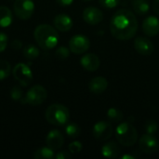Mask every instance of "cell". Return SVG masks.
<instances>
[{
    "mask_svg": "<svg viewBox=\"0 0 159 159\" xmlns=\"http://www.w3.org/2000/svg\"><path fill=\"white\" fill-rule=\"evenodd\" d=\"M82 148H83L82 143H81L80 142H77V141L71 143L69 144V146H68L69 152H70L71 154H78V153L81 152Z\"/></svg>",
    "mask_w": 159,
    "mask_h": 159,
    "instance_id": "obj_30",
    "label": "cell"
},
{
    "mask_svg": "<svg viewBox=\"0 0 159 159\" xmlns=\"http://www.w3.org/2000/svg\"><path fill=\"white\" fill-rule=\"evenodd\" d=\"M11 67L7 61L0 60V80L7 78L10 75Z\"/></svg>",
    "mask_w": 159,
    "mask_h": 159,
    "instance_id": "obj_25",
    "label": "cell"
},
{
    "mask_svg": "<svg viewBox=\"0 0 159 159\" xmlns=\"http://www.w3.org/2000/svg\"><path fill=\"white\" fill-rule=\"evenodd\" d=\"M135 158V157H133V156H131V155H125V156H123L122 157V159H134Z\"/></svg>",
    "mask_w": 159,
    "mask_h": 159,
    "instance_id": "obj_36",
    "label": "cell"
},
{
    "mask_svg": "<svg viewBox=\"0 0 159 159\" xmlns=\"http://www.w3.org/2000/svg\"><path fill=\"white\" fill-rule=\"evenodd\" d=\"M23 55L24 57L27 59V60H34V59H36L39 55V50L38 48L34 46V45H27L23 50Z\"/></svg>",
    "mask_w": 159,
    "mask_h": 159,
    "instance_id": "obj_23",
    "label": "cell"
},
{
    "mask_svg": "<svg viewBox=\"0 0 159 159\" xmlns=\"http://www.w3.org/2000/svg\"><path fill=\"white\" fill-rule=\"evenodd\" d=\"M113 132H114V129H113L112 124L104 120L97 122L94 125L93 129H92L94 138L101 142H104L108 140L109 138H111L113 135Z\"/></svg>",
    "mask_w": 159,
    "mask_h": 159,
    "instance_id": "obj_8",
    "label": "cell"
},
{
    "mask_svg": "<svg viewBox=\"0 0 159 159\" xmlns=\"http://www.w3.org/2000/svg\"><path fill=\"white\" fill-rule=\"evenodd\" d=\"M7 35L0 32V52H3L7 46Z\"/></svg>",
    "mask_w": 159,
    "mask_h": 159,
    "instance_id": "obj_31",
    "label": "cell"
},
{
    "mask_svg": "<svg viewBox=\"0 0 159 159\" xmlns=\"http://www.w3.org/2000/svg\"><path fill=\"white\" fill-rule=\"evenodd\" d=\"M153 9L157 14L159 15V0H154V2H153Z\"/></svg>",
    "mask_w": 159,
    "mask_h": 159,
    "instance_id": "obj_35",
    "label": "cell"
},
{
    "mask_svg": "<svg viewBox=\"0 0 159 159\" xmlns=\"http://www.w3.org/2000/svg\"><path fill=\"white\" fill-rule=\"evenodd\" d=\"M54 157H55L54 150H52L48 146L42 147L34 153V159H52Z\"/></svg>",
    "mask_w": 159,
    "mask_h": 159,
    "instance_id": "obj_21",
    "label": "cell"
},
{
    "mask_svg": "<svg viewBox=\"0 0 159 159\" xmlns=\"http://www.w3.org/2000/svg\"><path fill=\"white\" fill-rule=\"evenodd\" d=\"M80 63L85 70L89 72H95L99 69L101 65V61L96 54L89 53L81 58Z\"/></svg>",
    "mask_w": 159,
    "mask_h": 159,
    "instance_id": "obj_14",
    "label": "cell"
},
{
    "mask_svg": "<svg viewBox=\"0 0 159 159\" xmlns=\"http://www.w3.org/2000/svg\"><path fill=\"white\" fill-rule=\"evenodd\" d=\"M120 3V0H99V4L106 8V9H112L117 7Z\"/></svg>",
    "mask_w": 159,
    "mask_h": 159,
    "instance_id": "obj_28",
    "label": "cell"
},
{
    "mask_svg": "<svg viewBox=\"0 0 159 159\" xmlns=\"http://www.w3.org/2000/svg\"><path fill=\"white\" fill-rule=\"evenodd\" d=\"M46 119L54 126H64L70 119L69 110L61 104L49 105L45 113Z\"/></svg>",
    "mask_w": 159,
    "mask_h": 159,
    "instance_id": "obj_4",
    "label": "cell"
},
{
    "mask_svg": "<svg viewBox=\"0 0 159 159\" xmlns=\"http://www.w3.org/2000/svg\"><path fill=\"white\" fill-rule=\"evenodd\" d=\"M15 15L20 20H28L34 11V4L33 0H15L13 4Z\"/></svg>",
    "mask_w": 159,
    "mask_h": 159,
    "instance_id": "obj_6",
    "label": "cell"
},
{
    "mask_svg": "<svg viewBox=\"0 0 159 159\" xmlns=\"http://www.w3.org/2000/svg\"><path fill=\"white\" fill-rule=\"evenodd\" d=\"M14 78L22 87L28 86L33 80V73L29 66L24 63H18L12 70Z\"/></svg>",
    "mask_w": 159,
    "mask_h": 159,
    "instance_id": "obj_7",
    "label": "cell"
},
{
    "mask_svg": "<svg viewBox=\"0 0 159 159\" xmlns=\"http://www.w3.org/2000/svg\"><path fill=\"white\" fill-rule=\"evenodd\" d=\"M90 47L89 39L83 34L74 35L69 41V48L75 54H83Z\"/></svg>",
    "mask_w": 159,
    "mask_h": 159,
    "instance_id": "obj_9",
    "label": "cell"
},
{
    "mask_svg": "<svg viewBox=\"0 0 159 159\" xmlns=\"http://www.w3.org/2000/svg\"><path fill=\"white\" fill-rule=\"evenodd\" d=\"M144 129L148 134H155L158 129V124L155 120H147L144 124Z\"/></svg>",
    "mask_w": 159,
    "mask_h": 159,
    "instance_id": "obj_27",
    "label": "cell"
},
{
    "mask_svg": "<svg viewBox=\"0 0 159 159\" xmlns=\"http://www.w3.org/2000/svg\"><path fill=\"white\" fill-rule=\"evenodd\" d=\"M143 30L148 36H156L159 33V20L156 16L147 17L143 22Z\"/></svg>",
    "mask_w": 159,
    "mask_h": 159,
    "instance_id": "obj_15",
    "label": "cell"
},
{
    "mask_svg": "<svg viewBox=\"0 0 159 159\" xmlns=\"http://www.w3.org/2000/svg\"><path fill=\"white\" fill-rule=\"evenodd\" d=\"M119 153L120 147L115 142H109L102 148V155L106 158H116Z\"/></svg>",
    "mask_w": 159,
    "mask_h": 159,
    "instance_id": "obj_18",
    "label": "cell"
},
{
    "mask_svg": "<svg viewBox=\"0 0 159 159\" xmlns=\"http://www.w3.org/2000/svg\"><path fill=\"white\" fill-rule=\"evenodd\" d=\"M83 1H91V0H83Z\"/></svg>",
    "mask_w": 159,
    "mask_h": 159,
    "instance_id": "obj_37",
    "label": "cell"
},
{
    "mask_svg": "<svg viewBox=\"0 0 159 159\" xmlns=\"http://www.w3.org/2000/svg\"><path fill=\"white\" fill-rule=\"evenodd\" d=\"M134 48L136 51L143 56H149L154 51L153 42L143 36H138L134 41Z\"/></svg>",
    "mask_w": 159,
    "mask_h": 159,
    "instance_id": "obj_12",
    "label": "cell"
},
{
    "mask_svg": "<svg viewBox=\"0 0 159 159\" xmlns=\"http://www.w3.org/2000/svg\"><path fill=\"white\" fill-rule=\"evenodd\" d=\"M108 88V81L103 76H96L89 81V89L94 94H102Z\"/></svg>",
    "mask_w": 159,
    "mask_h": 159,
    "instance_id": "obj_16",
    "label": "cell"
},
{
    "mask_svg": "<svg viewBox=\"0 0 159 159\" xmlns=\"http://www.w3.org/2000/svg\"><path fill=\"white\" fill-rule=\"evenodd\" d=\"M139 146L142 152L147 155L155 154L159 148L158 141L153 134L143 135L139 141Z\"/></svg>",
    "mask_w": 159,
    "mask_h": 159,
    "instance_id": "obj_10",
    "label": "cell"
},
{
    "mask_svg": "<svg viewBox=\"0 0 159 159\" xmlns=\"http://www.w3.org/2000/svg\"><path fill=\"white\" fill-rule=\"evenodd\" d=\"M133 10L139 15L146 14L150 9V5L147 0H134L132 2Z\"/></svg>",
    "mask_w": 159,
    "mask_h": 159,
    "instance_id": "obj_20",
    "label": "cell"
},
{
    "mask_svg": "<svg viewBox=\"0 0 159 159\" xmlns=\"http://www.w3.org/2000/svg\"><path fill=\"white\" fill-rule=\"evenodd\" d=\"M82 16L83 20L89 25H96L103 20V13L95 7H86Z\"/></svg>",
    "mask_w": 159,
    "mask_h": 159,
    "instance_id": "obj_11",
    "label": "cell"
},
{
    "mask_svg": "<svg viewBox=\"0 0 159 159\" xmlns=\"http://www.w3.org/2000/svg\"><path fill=\"white\" fill-rule=\"evenodd\" d=\"M11 47L13 49H16V50H19L22 48V43L19 40V39H15L12 41L11 43Z\"/></svg>",
    "mask_w": 159,
    "mask_h": 159,
    "instance_id": "obj_33",
    "label": "cell"
},
{
    "mask_svg": "<svg viewBox=\"0 0 159 159\" xmlns=\"http://www.w3.org/2000/svg\"><path fill=\"white\" fill-rule=\"evenodd\" d=\"M13 20L11 10L5 6L0 7V27H8Z\"/></svg>",
    "mask_w": 159,
    "mask_h": 159,
    "instance_id": "obj_19",
    "label": "cell"
},
{
    "mask_svg": "<svg viewBox=\"0 0 159 159\" xmlns=\"http://www.w3.org/2000/svg\"><path fill=\"white\" fill-rule=\"evenodd\" d=\"M123 116H124L123 113L116 108L112 107V108L108 109V111H107V117H108L109 121H111L113 123L121 122L123 119Z\"/></svg>",
    "mask_w": 159,
    "mask_h": 159,
    "instance_id": "obj_22",
    "label": "cell"
},
{
    "mask_svg": "<svg viewBox=\"0 0 159 159\" xmlns=\"http://www.w3.org/2000/svg\"><path fill=\"white\" fill-rule=\"evenodd\" d=\"M64 143V137L62 133L58 129H53L48 132L46 138V143L47 146L51 148L52 150H58L60 149Z\"/></svg>",
    "mask_w": 159,
    "mask_h": 159,
    "instance_id": "obj_13",
    "label": "cell"
},
{
    "mask_svg": "<svg viewBox=\"0 0 159 159\" xmlns=\"http://www.w3.org/2000/svg\"><path fill=\"white\" fill-rule=\"evenodd\" d=\"M137 30L138 20L136 16L130 10H117L111 19V34L118 40H129L134 37Z\"/></svg>",
    "mask_w": 159,
    "mask_h": 159,
    "instance_id": "obj_1",
    "label": "cell"
},
{
    "mask_svg": "<svg viewBox=\"0 0 159 159\" xmlns=\"http://www.w3.org/2000/svg\"><path fill=\"white\" fill-rule=\"evenodd\" d=\"M10 96H11V99L13 101H16V102H25V97L23 98V95H22V90L20 87L18 86H15L11 89V91H10Z\"/></svg>",
    "mask_w": 159,
    "mask_h": 159,
    "instance_id": "obj_26",
    "label": "cell"
},
{
    "mask_svg": "<svg viewBox=\"0 0 159 159\" xmlns=\"http://www.w3.org/2000/svg\"><path fill=\"white\" fill-rule=\"evenodd\" d=\"M34 39L37 45L43 49H51L59 42V34L57 30L49 24H40L34 29Z\"/></svg>",
    "mask_w": 159,
    "mask_h": 159,
    "instance_id": "obj_2",
    "label": "cell"
},
{
    "mask_svg": "<svg viewBox=\"0 0 159 159\" xmlns=\"http://www.w3.org/2000/svg\"><path fill=\"white\" fill-rule=\"evenodd\" d=\"M75 0H56V2L60 5V6H62V7H67V6H70L73 4Z\"/></svg>",
    "mask_w": 159,
    "mask_h": 159,
    "instance_id": "obj_34",
    "label": "cell"
},
{
    "mask_svg": "<svg viewBox=\"0 0 159 159\" xmlns=\"http://www.w3.org/2000/svg\"><path fill=\"white\" fill-rule=\"evenodd\" d=\"M65 132H66V135L69 138L75 139V138H77L80 135L81 129H80V128H79L78 125H76L75 123H70V124H68L66 126Z\"/></svg>",
    "mask_w": 159,
    "mask_h": 159,
    "instance_id": "obj_24",
    "label": "cell"
},
{
    "mask_svg": "<svg viewBox=\"0 0 159 159\" xmlns=\"http://www.w3.org/2000/svg\"><path fill=\"white\" fill-rule=\"evenodd\" d=\"M55 28L61 32H67L73 27V20L70 16L66 14H59L53 20Z\"/></svg>",
    "mask_w": 159,
    "mask_h": 159,
    "instance_id": "obj_17",
    "label": "cell"
},
{
    "mask_svg": "<svg viewBox=\"0 0 159 159\" xmlns=\"http://www.w3.org/2000/svg\"><path fill=\"white\" fill-rule=\"evenodd\" d=\"M70 51V48H67L66 47H59L56 49V56L61 60H64L69 57Z\"/></svg>",
    "mask_w": 159,
    "mask_h": 159,
    "instance_id": "obj_29",
    "label": "cell"
},
{
    "mask_svg": "<svg viewBox=\"0 0 159 159\" xmlns=\"http://www.w3.org/2000/svg\"><path fill=\"white\" fill-rule=\"evenodd\" d=\"M116 138L122 146H133L138 140V131L129 122H122L116 129Z\"/></svg>",
    "mask_w": 159,
    "mask_h": 159,
    "instance_id": "obj_3",
    "label": "cell"
},
{
    "mask_svg": "<svg viewBox=\"0 0 159 159\" xmlns=\"http://www.w3.org/2000/svg\"><path fill=\"white\" fill-rule=\"evenodd\" d=\"M72 157V155L70 152H67V151H61V152H59L56 156H55V158L56 159H70Z\"/></svg>",
    "mask_w": 159,
    "mask_h": 159,
    "instance_id": "obj_32",
    "label": "cell"
},
{
    "mask_svg": "<svg viewBox=\"0 0 159 159\" xmlns=\"http://www.w3.org/2000/svg\"><path fill=\"white\" fill-rule=\"evenodd\" d=\"M48 93L44 87L40 85H35L32 87L25 95V102L30 105H40L47 99Z\"/></svg>",
    "mask_w": 159,
    "mask_h": 159,
    "instance_id": "obj_5",
    "label": "cell"
}]
</instances>
